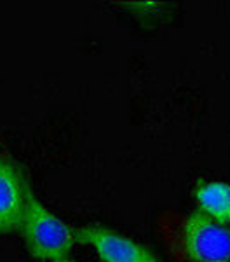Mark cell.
I'll return each instance as SVG.
<instances>
[{
	"label": "cell",
	"instance_id": "7a4b0ae2",
	"mask_svg": "<svg viewBox=\"0 0 230 262\" xmlns=\"http://www.w3.org/2000/svg\"><path fill=\"white\" fill-rule=\"evenodd\" d=\"M19 232L32 257L44 262H60L72 250L75 229L54 215L32 191L28 194Z\"/></svg>",
	"mask_w": 230,
	"mask_h": 262
},
{
	"label": "cell",
	"instance_id": "8992f818",
	"mask_svg": "<svg viewBox=\"0 0 230 262\" xmlns=\"http://www.w3.org/2000/svg\"><path fill=\"white\" fill-rule=\"evenodd\" d=\"M114 6L122 7V9H127L131 12H138V14H148V12H156L157 9H161L162 4L150 2V0H145V2H136V0H131V2H114Z\"/></svg>",
	"mask_w": 230,
	"mask_h": 262
},
{
	"label": "cell",
	"instance_id": "5b68a950",
	"mask_svg": "<svg viewBox=\"0 0 230 262\" xmlns=\"http://www.w3.org/2000/svg\"><path fill=\"white\" fill-rule=\"evenodd\" d=\"M194 198L206 217L227 226L230 224V184L225 182H199Z\"/></svg>",
	"mask_w": 230,
	"mask_h": 262
},
{
	"label": "cell",
	"instance_id": "277c9868",
	"mask_svg": "<svg viewBox=\"0 0 230 262\" xmlns=\"http://www.w3.org/2000/svg\"><path fill=\"white\" fill-rule=\"evenodd\" d=\"M30 191L21 168L0 152V234L19 231Z\"/></svg>",
	"mask_w": 230,
	"mask_h": 262
},
{
	"label": "cell",
	"instance_id": "3957f363",
	"mask_svg": "<svg viewBox=\"0 0 230 262\" xmlns=\"http://www.w3.org/2000/svg\"><path fill=\"white\" fill-rule=\"evenodd\" d=\"M75 239L93 247L101 262H159L143 245L107 227H79L75 229Z\"/></svg>",
	"mask_w": 230,
	"mask_h": 262
},
{
	"label": "cell",
	"instance_id": "52a82bcc",
	"mask_svg": "<svg viewBox=\"0 0 230 262\" xmlns=\"http://www.w3.org/2000/svg\"><path fill=\"white\" fill-rule=\"evenodd\" d=\"M60 262H70V260H66V259H63V260H60Z\"/></svg>",
	"mask_w": 230,
	"mask_h": 262
},
{
	"label": "cell",
	"instance_id": "6da1fadb",
	"mask_svg": "<svg viewBox=\"0 0 230 262\" xmlns=\"http://www.w3.org/2000/svg\"><path fill=\"white\" fill-rule=\"evenodd\" d=\"M166 239L178 262H230V229L202 212L169 215Z\"/></svg>",
	"mask_w": 230,
	"mask_h": 262
}]
</instances>
